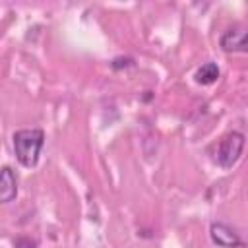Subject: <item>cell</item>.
Here are the masks:
<instances>
[{
    "mask_svg": "<svg viewBox=\"0 0 248 248\" xmlns=\"http://www.w3.org/2000/svg\"><path fill=\"white\" fill-rule=\"evenodd\" d=\"M17 194V180H16V174L10 167H4L2 169V188H0V200L4 203L12 202Z\"/></svg>",
    "mask_w": 248,
    "mask_h": 248,
    "instance_id": "obj_5",
    "label": "cell"
},
{
    "mask_svg": "<svg viewBox=\"0 0 248 248\" xmlns=\"http://www.w3.org/2000/svg\"><path fill=\"white\" fill-rule=\"evenodd\" d=\"M209 236L221 248H238V246H242L240 236L225 223H213L211 229H209Z\"/></svg>",
    "mask_w": 248,
    "mask_h": 248,
    "instance_id": "obj_4",
    "label": "cell"
},
{
    "mask_svg": "<svg viewBox=\"0 0 248 248\" xmlns=\"http://www.w3.org/2000/svg\"><path fill=\"white\" fill-rule=\"evenodd\" d=\"M194 78H196V81L202 83V85H211V83H215L217 78H219V68H217L215 62H205L202 68L196 70Z\"/></svg>",
    "mask_w": 248,
    "mask_h": 248,
    "instance_id": "obj_6",
    "label": "cell"
},
{
    "mask_svg": "<svg viewBox=\"0 0 248 248\" xmlns=\"http://www.w3.org/2000/svg\"><path fill=\"white\" fill-rule=\"evenodd\" d=\"M43 145H45V132L41 128H25L14 134L16 159L27 169L37 165Z\"/></svg>",
    "mask_w": 248,
    "mask_h": 248,
    "instance_id": "obj_1",
    "label": "cell"
},
{
    "mask_svg": "<svg viewBox=\"0 0 248 248\" xmlns=\"http://www.w3.org/2000/svg\"><path fill=\"white\" fill-rule=\"evenodd\" d=\"M242 149H244V136L240 132H229L215 145V163L221 169H231L242 155Z\"/></svg>",
    "mask_w": 248,
    "mask_h": 248,
    "instance_id": "obj_2",
    "label": "cell"
},
{
    "mask_svg": "<svg viewBox=\"0 0 248 248\" xmlns=\"http://www.w3.org/2000/svg\"><path fill=\"white\" fill-rule=\"evenodd\" d=\"M16 248H37V242L31 240L29 236H19L16 240Z\"/></svg>",
    "mask_w": 248,
    "mask_h": 248,
    "instance_id": "obj_7",
    "label": "cell"
},
{
    "mask_svg": "<svg viewBox=\"0 0 248 248\" xmlns=\"http://www.w3.org/2000/svg\"><path fill=\"white\" fill-rule=\"evenodd\" d=\"M219 45L225 52H248V29L231 27L219 37Z\"/></svg>",
    "mask_w": 248,
    "mask_h": 248,
    "instance_id": "obj_3",
    "label": "cell"
}]
</instances>
